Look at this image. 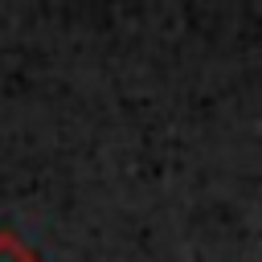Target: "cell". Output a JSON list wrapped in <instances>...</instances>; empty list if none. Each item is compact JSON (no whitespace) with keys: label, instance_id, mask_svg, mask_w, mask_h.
<instances>
[{"label":"cell","instance_id":"1","mask_svg":"<svg viewBox=\"0 0 262 262\" xmlns=\"http://www.w3.org/2000/svg\"><path fill=\"white\" fill-rule=\"evenodd\" d=\"M0 262H41V254L12 229H0Z\"/></svg>","mask_w":262,"mask_h":262}]
</instances>
